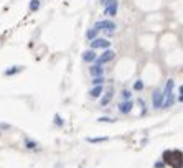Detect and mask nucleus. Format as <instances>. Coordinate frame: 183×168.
Here are the masks:
<instances>
[{"mask_svg":"<svg viewBox=\"0 0 183 168\" xmlns=\"http://www.w3.org/2000/svg\"><path fill=\"white\" fill-rule=\"evenodd\" d=\"M132 89L135 91V92H140V91L143 89V83H142V79H135V81H134Z\"/></svg>","mask_w":183,"mask_h":168,"instance_id":"nucleus-20","label":"nucleus"},{"mask_svg":"<svg viewBox=\"0 0 183 168\" xmlns=\"http://www.w3.org/2000/svg\"><path fill=\"white\" fill-rule=\"evenodd\" d=\"M102 92H104L102 84H99V86H93V88L89 89V97H93V99H99L101 96H102Z\"/></svg>","mask_w":183,"mask_h":168,"instance_id":"nucleus-10","label":"nucleus"},{"mask_svg":"<svg viewBox=\"0 0 183 168\" xmlns=\"http://www.w3.org/2000/svg\"><path fill=\"white\" fill-rule=\"evenodd\" d=\"M120 99H122V100L132 99V91L131 89H122V91H120Z\"/></svg>","mask_w":183,"mask_h":168,"instance_id":"nucleus-19","label":"nucleus"},{"mask_svg":"<svg viewBox=\"0 0 183 168\" xmlns=\"http://www.w3.org/2000/svg\"><path fill=\"white\" fill-rule=\"evenodd\" d=\"M175 104V94H168L165 96V104H163V107H172V105Z\"/></svg>","mask_w":183,"mask_h":168,"instance_id":"nucleus-17","label":"nucleus"},{"mask_svg":"<svg viewBox=\"0 0 183 168\" xmlns=\"http://www.w3.org/2000/svg\"><path fill=\"white\" fill-rule=\"evenodd\" d=\"M99 31L101 30H98L96 27H91L88 31H86V40H89V41H93V40H96V38L99 36Z\"/></svg>","mask_w":183,"mask_h":168,"instance_id":"nucleus-12","label":"nucleus"},{"mask_svg":"<svg viewBox=\"0 0 183 168\" xmlns=\"http://www.w3.org/2000/svg\"><path fill=\"white\" fill-rule=\"evenodd\" d=\"M119 12V2H114V3H109V5L104 7V15L106 17H115Z\"/></svg>","mask_w":183,"mask_h":168,"instance_id":"nucleus-7","label":"nucleus"},{"mask_svg":"<svg viewBox=\"0 0 183 168\" xmlns=\"http://www.w3.org/2000/svg\"><path fill=\"white\" fill-rule=\"evenodd\" d=\"M112 97H114V88L110 86V88L104 92V96H102V99H101V105L102 107H106L107 104H110V100H112Z\"/></svg>","mask_w":183,"mask_h":168,"instance_id":"nucleus-9","label":"nucleus"},{"mask_svg":"<svg viewBox=\"0 0 183 168\" xmlns=\"http://www.w3.org/2000/svg\"><path fill=\"white\" fill-rule=\"evenodd\" d=\"M3 130H12V124L0 122V132H3Z\"/></svg>","mask_w":183,"mask_h":168,"instance_id":"nucleus-23","label":"nucleus"},{"mask_svg":"<svg viewBox=\"0 0 183 168\" xmlns=\"http://www.w3.org/2000/svg\"><path fill=\"white\" fill-rule=\"evenodd\" d=\"M94 27L98 28V30H101V31H115V30H117V25H115V22L109 20V18L96 22V23H94Z\"/></svg>","mask_w":183,"mask_h":168,"instance_id":"nucleus-1","label":"nucleus"},{"mask_svg":"<svg viewBox=\"0 0 183 168\" xmlns=\"http://www.w3.org/2000/svg\"><path fill=\"white\" fill-rule=\"evenodd\" d=\"M89 48H93V50H107V48H110V40H107V38H101L98 36L96 40L89 41Z\"/></svg>","mask_w":183,"mask_h":168,"instance_id":"nucleus-3","label":"nucleus"},{"mask_svg":"<svg viewBox=\"0 0 183 168\" xmlns=\"http://www.w3.org/2000/svg\"><path fill=\"white\" fill-rule=\"evenodd\" d=\"M134 100L132 99H129V100H120V104H119V112L122 114V116H127V114H131L132 112V109H134Z\"/></svg>","mask_w":183,"mask_h":168,"instance_id":"nucleus-5","label":"nucleus"},{"mask_svg":"<svg viewBox=\"0 0 183 168\" xmlns=\"http://www.w3.org/2000/svg\"><path fill=\"white\" fill-rule=\"evenodd\" d=\"M89 74L93 76H104V64L93 63V66H89Z\"/></svg>","mask_w":183,"mask_h":168,"instance_id":"nucleus-8","label":"nucleus"},{"mask_svg":"<svg viewBox=\"0 0 183 168\" xmlns=\"http://www.w3.org/2000/svg\"><path fill=\"white\" fill-rule=\"evenodd\" d=\"M25 147L28 148V150H36L38 148V142L36 140H31V138H25Z\"/></svg>","mask_w":183,"mask_h":168,"instance_id":"nucleus-16","label":"nucleus"},{"mask_svg":"<svg viewBox=\"0 0 183 168\" xmlns=\"http://www.w3.org/2000/svg\"><path fill=\"white\" fill-rule=\"evenodd\" d=\"M25 69L23 66H12V68H7L5 71H3V76H13V74H18V73H22V71Z\"/></svg>","mask_w":183,"mask_h":168,"instance_id":"nucleus-11","label":"nucleus"},{"mask_svg":"<svg viewBox=\"0 0 183 168\" xmlns=\"http://www.w3.org/2000/svg\"><path fill=\"white\" fill-rule=\"evenodd\" d=\"M115 58V51L110 50V48H107V50H104V53H101V55L98 56V59L94 61V63L98 64H106V63H110Z\"/></svg>","mask_w":183,"mask_h":168,"instance_id":"nucleus-4","label":"nucleus"},{"mask_svg":"<svg viewBox=\"0 0 183 168\" xmlns=\"http://www.w3.org/2000/svg\"><path fill=\"white\" fill-rule=\"evenodd\" d=\"M178 92H180V94H183V84L180 86V88H178Z\"/></svg>","mask_w":183,"mask_h":168,"instance_id":"nucleus-27","label":"nucleus"},{"mask_svg":"<svg viewBox=\"0 0 183 168\" xmlns=\"http://www.w3.org/2000/svg\"><path fill=\"white\" fill-rule=\"evenodd\" d=\"M163 165H165V163H163L162 160H157L155 163H153V168H163Z\"/></svg>","mask_w":183,"mask_h":168,"instance_id":"nucleus-24","label":"nucleus"},{"mask_svg":"<svg viewBox=\"0 0 183 168\" xmlns=\"http://www.w3.org/2000/svg\"><path fill=\"white\" fill-rule=\"evenodd\" d=\"M91 83H93V86H99V84H104V83H106V78H104V76H94Z\"/></svg>","mask_w":183,"mask_h":168,"instance_id":"nucleus-22","label":"nucleus"},{"mask_svg":"<svg viewBox=\"0 0 183 168\" xmlns=\"http://www.w3.org/2000/svg\"><path fill=\"white\" fill-rule=\"evenodd\" d=\"M137 102H139V104H140V107H142V114H145V102H143V100H142V99H139V100H137Z\"/></svg>","mask_w":183,"mask_h":168,"instance_id":"nucleus-26","label":"nucleus"},{"mask_svg":"<svg viewBox=\"0 0 183 168\" xmlns=\"http://www.w3.org/2000/svg\"><path fill=\"white\" fill-rule=\"evenodd\" d=\"M98 53H96V50H93V48H89V50H86L84 53H83V56H81V58H83V61L84 63H88V64H93L96 59H98Z\"/></svg>","mask_w":183,"mask_h":168,"instance_id":"nucleus-6","label":"nucleus"},{"mask_svg":"<svg viewBox=\"0 0 183 168\" xmlns=\"http://www.w3.org/2000/svg\"><path fill=\"white\" fill-rule=\"evenodd\" d=\"M115 121H117V119H114V117H109V116H102V117H99L98 119V122H101V124H114Z\"/></svg>","mask_w":183,"mask_h":168,"instance_id":"nucleus-21","label":"nucleus"},{"mask_svg":"<svg viewBox=\"0 0 183 168\" xmlns=\"http://www.w3.org/2000/svg\"><path fill=\"white\" fill-rule=\"evenodd\" d=\"M114 2H117V0H101V5L106 7V5H109V3H114Z\"/></svg>","mask_w":183,"mask_h":168,"instance_id":"nucleus-25","label":"nucleus"},{"mask_svg":"<svg viewBox=\"0 0 183 168\" xmlns=\"http://www.w3.org/2000/svg\"><path fill=\"white\" fill-rule=\"evenodd\" d=\"M40 7H41V0H30V3H28V10H30L31 13L38 12Z\"/></svg>","mask_w":183,"mask_h":168,"instance_id":"nucleus-13","label":"nucleus"},{"mask_svg":"<svg viewBox=\"0 0 183 168\" xmlns=\"http://www.w3.org/2000/svg\"><path fill=\"white\" fill-rule=\"evenodd\" d=\"M173 86H175V81H173L172 78L167 79V84H165V89H163V92H165V96L172 94L173 92Z\"/></svg>","mask_w":183,"mask_h":168,"instance_id":"nucleus-14","label":"nucleus"},{"mask_svg":"<svg viewBox=\"0 0 183 168\" xmlns=\"http://www.w3.org/2000/svg\"><path fill=\"white\" fill-rule=\"evenodd\" d=\"M178 100H180V102H183V94H180V97H178Z\"/></svg>","mask_w":183,"mask_h":168,"instance_id":"nucleus-28","label":"nucleus"},{"mask_svg":"<svg viewBox=\"0 0 183 168\" xmlns=\"http://www.w3.org/2000/svg\"><path fill=\"white\" fill-rule=\"evenodd\" d=\"M88 143H104L109 140V137H88Z\"/></svg>","mask_w":183,"mask_h":168,"instance_id":"nucleus-15","label":"nucleus"},{"mask_svg":"<svg viewBox=\"0 0 183 168\" xmlns=\"http://www.w3.org/2000/svg\"><path fill=\"white\" fill-rule=\"evenodd\" d=\"M53 124H55L56 127H63L64 125V119L60 116V114H55V117H53Z\"/></svg>","mask_w":183,"mask_h":168,"instance_id":"nucleus-18","label":"nucleus"},{"mask_svg":"<svg viewBox=\"0 0 183 168\" xmlns=\"http://www.w3.org/2000/svg\"><path fill=\"white\" fill-rule=\"evenodd\" d=\"M152 104L155 109H162L163 104H165V92L162 89H155L152 92Z\"/></svg>","mask_w":183,"mask_h":168,"instance_id":"nucleus-2","label":"nucleus"}]
</instances>
